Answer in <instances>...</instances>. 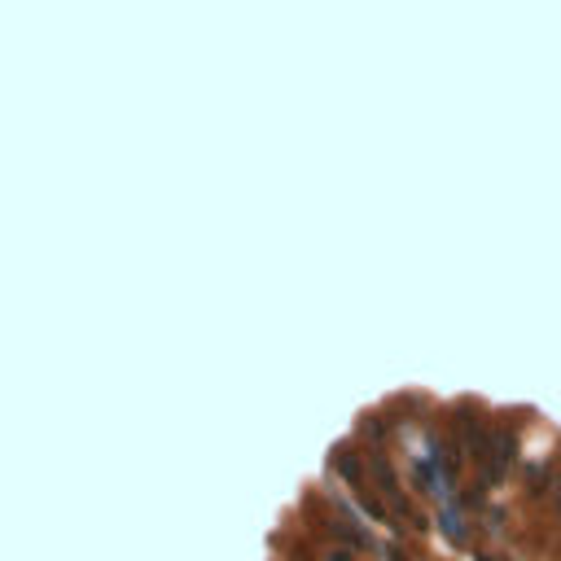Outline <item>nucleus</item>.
Masks as SVG:
<instances>
[{
    "instance_id": "f257e3e1",
    "label": "nucleus",
    "mask_w": 561,
    "mask_h": 561,
    "mask_svg": "<svg viewBox=\"0 0 561 561\" xmlns=\"http://www.w3.org/2000/svg\"><path fill=\"white\" fill-rule=\"evenodd\" d=\"M553 500L561 504V469H557V483H553Z\"/></svg>"
}]
</instances>
